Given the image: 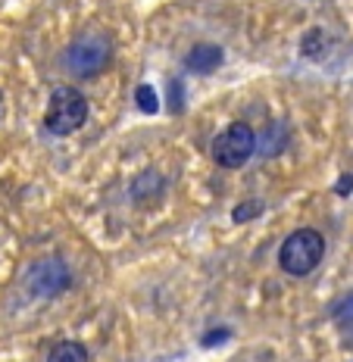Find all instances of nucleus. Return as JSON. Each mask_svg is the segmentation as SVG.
<instances>
[{
	"instance_id": "nucleus-1",
	"label": "nucleus",
	"mask_w": 353,
	"mask_h": 362,
	"mask_svg": "<svg viewBox=\"0 0 353 362\" xmlns=\"http://www.w3.org/2000/svg\"><path fill=\"white\" fill-rule=\"evenodd\" d=\"M112 59V41L107 32H85L66 47L63 63L72 78H97Z\"/></svg>"
},
{
	"instance_id": "nucleus-2",
	"label": "nucleus",
	"mask_w": 353,
	"mask_h": 362,
	"mask_svg": "<svg viewBox=\"0 0 353 362\" xmlns=\"http://www.w3.org/2000/svg\"><path fill=\"white\" fill-rule=\"evenodd\" d=\"M85 122H88V100H85V94H81L79 88H69V85L57 88L54 94H50V100H47L44 128H47L50 134L66 138V134L79 132Z\"/></svg>"
},
{
	"instance_id": "nucleus-3",
	"label": "nucleus",
	"mask_w": 353,
	"mask_h": 362,
	"mask_svg": "<svg viewBox=\"0 0 353 362\" xmlns=\"http://www.w3.org/2000/svg\"><path fill=\"white\" fill-rule=\"evenodd\" d=\"M322 256H325V238H322L319 231H313V228H300L282 244L279 266L288 272V275L303 278V275H310V272L319 266Z\"/></svg>"
},
{
	"instance_id": "nucleus-4",
	"label": "nucleus",
	"mask_w": 353,
	"mask_h": 362,
	"mask_svg": "<svg viewBox=\"0 0 353 362\" xmlns=\"http://www.w3.org/2000/svg\"><path fill=\"white\" fill-rule=\"evenodd\" d=\"M257 150V132L247 122H231L213 141V160L222 169H241Z\"/></svg>"
},
{
	"instance_id": "nucleus-5",
	"label": "nucleus",
	"mask_w": 353,
	"mask_h": 362,
	"mask_svg": "<svg viewBox=\"0 0 353 362\" xmlns=\"http://www.w3.org/2000/svg\"><path fill=\"white\" fill-rule=\"evenodd\" d=\"M25 281L37 297H57V293H63L72 284V272L66 269L63 259H54V256H50V259H41L28 269Z\"/></svg>"
},
{
	"instance_id": "nucleus-6",
	"label": "nucleus",
	"mask_w": 353,
	"mask_h": 362,
	"mask_svg": "<svg viewBox=\"0 0 353 362\" xmlns=\"http://www.w3.org/2000/svg\"><path fill=\"white\" fill-rule=\"evenodd\" d=\"M222 57L225 54L219 44H197V47H191V54L185 57V66L194 75H209L222 66Z\"/></svg>"
},
{
	"instance_id": "nucleus-7",
	"label": "nucleus",
	"mask_w": 353,
	"mask_h": 362,
	"mask_svg": "<svg viewBox=\"0 0 353 362\" xmlns=\"http://www.w3.org/2000/svg\"><path fill=\"white\" fill-rule=\"evenodd\" d=\"M47 362H88V350L79 341H63L50 350Z\"/></svg>"
},
{
	"instance_id": "nucleus-8",
	"label": "nucleus",
	"mask_w": 353,
	"mask_h": 362,
	"mask_svg": "<svg viewBox=\"0 0 353 362\" xmlns=\"http://www.w3.org/2000/svg\"><path fill=\"white\" fill-rule=\"evenodd\" d=\"M160 191H163V178L156 175V172H144V175L132 185V197L138 203H147L154 194H160Z\"/></svg>"
},
{
	"instance_id": "nucleus-9",
	"label": "nucleus",
	"mask_w": 353,
	"mask_h": 362,
	"mask_svg": "<svg viewBox=\"0 0 353 362\" xmlns=\"http://www.w3.org/2000/svg\"><path fill=\"white\" fill-rule=\"evenodd\" d=\"M322 50H325V35H322V28H310L306 37L300 41V54L316 59V57H322Z\"/></svg>"
},
{
	"instance_id": "nucleus-10",
	"label": "nucleus",
	"mask_w": 353,
	"mask_h": 362,
	"mask_svg": "<svg viewBox=\"0 0 353 362\" xmlns=\"http://www.w3.org/2000/svg\"><path fill=\"white\" fill-rule=\"evenodd\" d=\"M134 103H138L144 112H156V110H160V97H156L154 85H138V90H134Z\"/></svg>"
},
{
	"instance_id": "nucleus-11",
	"label": "nucleus",
	"mask_w": 353,
	"mask_h": 362,
	"mask_svg": "<svg viewBox=\"0 0 353 362\" xmlns=\"http://www.w3.org/2000/svg\"><path fill=\"white\" fill-rule=\"evenodd\" d=\"M260 209H262V206H260L257 200H253V203H241V206H238L231 216H235V222H247V218H257Z\"/></svg>"
},
{
	"instance_id": "nucleus-12",
	"label": "nucleus",
	"mask_w": 353,
	"mask_h": 362,
	"mask_svg": "<svg viewBox=\"0 0 353 362\" xmlns=\"http://www.w3.org/2000/svg\"><path fill=\"white\" fill-rule=\"evenodd\" d=\"M228 337H231L228 328H213V334H204V337H200V344H204V346H216V344L228 341Z\"/></svg>"
},
{
	"instance_id": "nucleus-13",
	"label": "nucleus",
	"mask_w": 353,
	"mask_h": 362,
	"mask_svg": "<svg viewBox=\"0 0 353 362\" xmlns=\"http://www.w3.org/2000/svg\"><path fill=\"white\" fill-rule=\"evenodd\" d=\"M335 315H337V319L344 322V325H350V322H353V297H347V300H344V303L335 309Z\"/></svg>"
},
{
	"instance_id": "nucleus-14",
	"label": "nucleus",
	"mask_w": 353,
	"mask_h": 362,
	"mask_svg": "<svg viewBox=\"0 0 353 362\" xmlns=\"http://www.w3.org/2000/svg\"><path fill=\"white\" fill-rule=\"evenodd\" d=\"M350 191H353V175H344L341 185H337V194H341V197H347Z\"/></svg>"
}]
</instances>
